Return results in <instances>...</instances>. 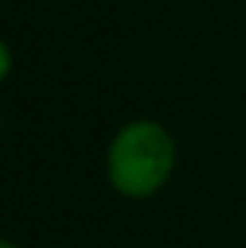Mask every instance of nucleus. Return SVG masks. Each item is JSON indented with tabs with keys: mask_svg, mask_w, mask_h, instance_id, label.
<instances>
[{
	"mask_svg": "<svg viewBox=\"0 0 246 248\" xmlns=\"http://www.w3.org/2000/svg\"><path fill=\"white\" fill-rule=\"evenodd\" d=\"M174 139L152 120L129 123L117 132L107 154L111 186L126 198H148L167 182L174 170Z\"/></svg>",
	"mask_w": 246,
	"mask_h": 248,
	"instance_id": "1",
	"label": "nucleus"
},
{
	"mask_svg": "<svg viewBox=\"0 0 246 248\" xmlns=\"http://www.w3.org/2000/svg\"><path fill=\"white\" fill-rule=\"evenodd\" d=\"M10 73V50H6V44L0 41V79Z\"/></svg>",
	"mask_w": 246,
	"mask_h": 248,
	"instance_id": "2",
	"label": "nucleus"
},
{
	"mask_svg": "<svg viewBox=\"0 0 246 248\" xmlns=\"http://www.w3.org/2000/svg\"><path fill=\"white\" fill-rule=\"evenodd\" d=\"M0 248H16V245H10V242H0Z\"/></svg>",
	"mask_w": 246,
	"mask_h": 248,
	"instance_id": "3",
	"label": "nucleus"
}]
</instances>
